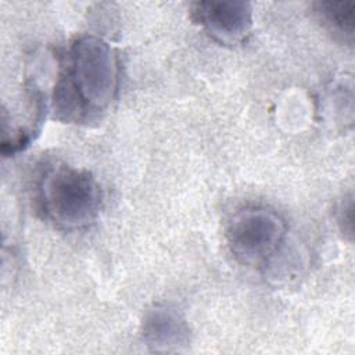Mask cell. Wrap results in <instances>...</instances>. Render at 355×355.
Instances as JSON below:
<instances>
[{
	"mask_svg": "<svg viewBox=\"0 0 355 355\" xmlns=\"http://www.w3.org/2000/svg\"><path fill=\"white\" fill-rule=\"evenodd\" d=\"M116 86L118 62L112 47L98 36H82L71 47L67 76L57 87V111L67 116L100 111L112 101Z\"/></svg>",
	"mask_w": 355,
	"mask_h": 355,
	"instance_id": "obj_1",
	"label": "cell"
},
{
	"mask_svg": "<svg viewBox=\"0 0 355 355\" xmlns=\"http://www.w3.org/2000/svg\"><path fill=\"white\" fill-rule=\"evenodd\" d=\"M46 215L64 229L87 226L100 208V187L90 172L69 165L50 168L40 182Z\"/></svg>",
	"mask_w": 355,
	"mask_h": 355,
	"instance_id": "obj_2",
	"label": "cell"
},
{
	"mask_svg": "<svg viewBox=\"0 0 355 355\" xmlns=\"http://www.w3.org/2000/svg\"><path fill=\"white\" fill-rule=\"evenodd\" d=\"M284 222L265 208L237 212L227 226V244L233 255L245 265H259L270 258L284 237Z\"/></svg>",
	"mask_w": 355,
	"mask_h": 355,
	"instance_id": "obj_3",
	"label": "cell"
},
{
	"mask_svg": "<svg viewBox=\"0 0 355 355\" xmlns=\"http://www.w3.org/2000/svg\"><path fill=\"white\" fill-rule=\"evenodd\" d=\"M194 11L204 28L222 42L241 39L252 25V8L245 1H201Z\"/></svg>",
	"mask_w": 355,
	"mask_h": 355,
	"instance_id": "obj_4",
	"label": "cell"
},
{
	"mask_svg": "<svg viewBox=\"0 0 355 355\" xmlns=\"http://www.w3.org/2000/svg\"><path fill=\"white\" fill-rule=\"evenodd\" d=\"M141 336L154 351H180L190 341V329L176 309L154 306L144 315Z\"/></svg>",
	"mask_w": 355,
	"mask_h": 355,
	"instance_id": "obj_5",
	"label": "cell"
},
{
	"mask_svg": "<svg viewBox=\"0 0 355 355\" xmlns=\"http://www.w3.org/2000/svg\"><path fill=\"white\" fill-rule=\"evenodd\" d=\"M313 10L326 28L352 39L355 28V4L352 1H318L313 3Z\"/></svg>",
	"mask_w": 355,
	"mask_h": 355,
	"instance_id": "obj_6",
	"label": "cell"
},
{
	"mask_svg": "<svg viewBox=\"0 0 355 355\" xmlns=\"http://www.w3.org/2000/svg\"><path fill=\"white\" fill-rule=\"evenodd\" d=\"M338 223L341 226V232L344 234H348L349 239L352 237L354 232V201L352 198H348L343 202L338 216Z\"/></svg>",
	"mask_w": 355,
	"mask_h": 355,
	"instance_id": "obj_7",
	"label": "cell"
}]
</instances>
